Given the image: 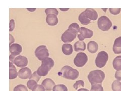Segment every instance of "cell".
I'll use <instances>...</instances> for the list:
<instances>
[{"instance_id":"25","label":"cell","mask_w":121,"mask_h":91,"mask_svg":"<svg viewBox=\"0 0 121 91\" xmlns=\"http://www.w3.org/2000/svg\"><path fill=\"white\" fill-rule=\"evenodd\" d=\"M52 91H68V88L65 85H56L54 86Z\"/></svg>"},{"instance_id":"21","label":"cell","mask_w":121,"mask_h":91,"mask_svg":"<svg viewBox=\"0 0 121 91\" xmlns=\"http://www.w3.org/2000/svg\"><path fill=\"white\" fill-rule=\"evenodd\" d=\"M112 65L113 68L117 70L121 69V56H118L114 58L112 62Z\"/></svg>"},{"instance_id":"41","label":"cell","mask_w":121,"mask_h":91,"mask_svg":"<svg viewBox=\"0 0 121 91\" xmlns=\"http://www.w3.org/2000/svg\"><path fill=\"white\" fill-rule=\"evenodd\" d=\"M60 10L63 11H68V10H69V8H67V9H63V8H60Z\"/></svg>"},{"instance_id":"14","label":"cell","mask_w":121,"mask_h":91,"mask_svg":"<svg viewBox=\"0 0 121 91\" xmlns=\"http://www.w3.org/2000/svg\"><path fill=\"white\" fill-rule=\"evenodd\" d=\"M46 22L48 25L55 26L58 23V18L57 15L53 14L47 15Z\"/></svg>"},{"instance_id":"38","label":"cell","mask_w":121,"mask_h":91,"mask_svg":"<svg viewBox=\"0 0 121 91\" xmlns=\"http://www.w3.org/2000/svg\"><path fill=\"white\" fill-rule=\"evenodd\" d=\"M16 56H15L12 54H10L9 56V60H10V63H12L14 64V60L15 57H16Z\"/></svg>"},{"instance_id":"10","label":"cell","mask_w":121,"mask_h":91,"mask_svg":"<svg viewBox=\"0 0 121 91\" xmlns=\"http://www.w3.org/2000/svg\"><path fill=\"white\" fill-rule=\"evenodd\" d=\"M32 74L31 70L28 67L22 68L19 70L18 73V76L21 79H28L29 78Z\"/></svg>"},{"instance_id":"12","label":"cell","mask_w":121,"mask_h":91,"mask_svg":"<svg viewBox=\"0 0 121 91\" xmlns=\"http://www.w3.org/2000/svg\"><path fill=\"white\" fill-rule=\"evenodd\" d=\"M86 17L90 20H96L98 17V14L96 11L91 8H87L83 11Z\"/></svg>"},{"instance_id":"34","label":"cell","mask_w":121,"mask_h":91,"mask_svg":"<svg viewBox=\"0 0 121 91\" xmlns=\"http://www.w3.org/2000/svg\"><path fill=\"white\" fill-rule=\"evenodd\" d=\"M45 91V90L43 85H38V84L32 90V91Z\"/></svg>"},{"instance_id":"24","label":"cell","mask_w":121,"mask_h":91,"mask_svg":"<svg viewBox=\"0 0 121 91\" xmlns=\"http://www.w3.org/2000/svg\"><path fill=\"white\" fill-rule=\"evenodd\" d=\"M112 89L113 91H121V82L115 80L112 84Z\"/></svg>"},{"instance_id":"39","label":"cell","mask_w":121,"mask_h":91,"mask_svg":"<svg viewBox=\"0 0 121 91\" xmlns=\"http://www.w3.org/2000/svg\"><path fill=\"white\" fill-rule=\"evenodd\" d=\"M89 90L87 89H84V88H82L79 89L77 91H88Z\"/></svg>"},{"instance_id":"40","label":"cell","mask_w":121,"mask_h":91,"mask_svg":"<svg viewBox=\"0 0 121 91\" xmlns=\"http://www.w3.org/2000/svg\"><path fill=\"white\" fill-rule=\"evenodd\" d=\"M27 10L28 11H30V12H33V11H35V10H36V9L35 8H33V9H30V8H27Z\"/></svg>"},{"instance_id":"27","label":"cell","mask_w":121,"mask_h":91,"mask_svg":"<svg viewBox=\"0 0 121 91\" xmlns=\"http://www.w3.org/2000/svg\"><path fill=\"white\" fill-rule=\"evenodd\" d=\"M37 85V82L33 79H29L27 82V88L30 90H32Z\"/></svg>"},{"instance_id":"15","label":"cell","mask_w":121,"mask_h":91,"mask_svg":"<svg viewBox=\"0 0 121 91\" xmlns=\"http://www.w3.org/2000/svg\"><path fill=\"white\" fill-rule=\"evenodd\" d=\"M113 52L115 54H121V36L117 37L113 43Z\"/></svg>"},{"instance_id":"17","label":"cell","mask_w":121,"mask_h":91,"mask_svg":"<svg viewBox=\"0 0 121 91\" xmlns=\"http://www.w3.org/2000/svg\"><path fill=\"white\" fill-rule=\"evenodd\" d=\"M51 69L48 66L42 65L41 64V66H39L37 70V73L39 74L40 77H45L48 75V72L50 71Z\"/></svg>"},{"instance_id":"31","label":"cell","mask_w":121,"mask_h":91,"mask_svg":"<svg viewBox=\"0 0 121 91\" xmlns=\"http://www.w3.org/2000/svg\"><path fill=\"white\" fill-rule=\"evenodd\" d=\"M84 86V82L82 80H79L77 81V82H76L73 85V87L74 88L75 90H77L79 86Z\"/></svg>"},{"instance_id":"33","label":"cell","mask_w":121,"mask_h":91,"mask_svg":"<svg viewBox=\"0 0 121 91\" xmlns=\"http://www.w3.org/2000/svg\"><path fill=\"white\" fill-rule=\"evenodd\" d=\"M121 8H109V11L110 13L114 15H118L121 12Z\"/></svg>"},{"instance_id":"28","label":"cell","mask_w":121,"mask_h":91,"mask_svg":"<svg viewBox=\"0 0 121 91\" xmlns=\"http://www.w3.org/2000/svg\"><path fill=\"white\" fill-rule=\"evenodd\" d=\"M13 91H28V90L25 85H19L15 87Z\"/></svg>"},{"instance_id":"9","label":"cell","mask_w":121,"mask_h":91,"mask_svg":"<svg viewBox=\"0 0 121 91\" xmlns=\"http://www.w3.org/2000/svg\"><path fill=\"white\" fill-rule=\"evenodd\" d=\"M14 64L18 67H25L28 64V59L25 56L18 55L15 57Z\"/></svg>"},{"instance_id":"23","label":"cell","mask_w":121,"mask_h":91,"mask_svg":"<svg viewBox=\"0 0 121 91\" xmlns=\"http://www.w3.org/2000/svg\"><path fill=\"white\" fill-rule=\"evenodd\" d=\"M41 64L48 66L51 69L52 68L54 67L55 65V62H54V60H53L52 58L48 57L42 61V62H41Z\"/></svg>"},{"instance_id":"7","label":"cell","mask_w":121,"mask_h":91,"mask_svg":"<svg viewBox=\"0 0 121 91\" xmlns=\"http://www.w3.org/2000/svg\"><path fill=\"white\" fill-rule=\"evenodd\" d=\"M88 61V57L85 53L79 52L76 55L74 59V63L78 67L84 66Z\"/></svg>"},{"instance_id":"36","label":"cell","mask_w":121,"mask_h":91,"mask_svg":"<svg viewBox=\"0 0 121 91\" xmlns=\"http://www.w3.org/2000/svg\"><path fill=\"white\" fill-rule=\"evenodd\" d=\"M115 78L118 81H121V69L117 70L115 73Z\"/></svg>"},{"instance_id":"32","label":"cell","mask_w":121,"mask_h":91,"mask_svg":"<svg viewBox=\"0 0 121 91\" xmlns=\"http://www.w3.org/2000/svg\"><path fill=\"white\" fill-rule=\"evenodd\" d=\"M68 28L73 29L78 33L79 31V29H80V27H79V24L77 23H72L70 25Z\"/></svg>"},{"instance_id":"42","label":"cell","mask_w":121,"mask_h":91,"mask_svg":"<svg viewBox=\"0 0 121 91\" xmlns=\"http://www.w3.org/2000/svg\"></svg>"},{"instance_id":"16","label":"cell","mask_w":121,"mask_h":91,"mask_svg":"<svg viewBox=\"0 0 121 91\" xmlns=\"http://www.w3.org/2000/svg\"><path fill=\"white\" fill-rule=\"evenodd\" d=\"M86 44L84 41H78L74 45V50L76 52L84 51L86 49Z\"/></svg>"},{"instance_id":"30","label":"cell","mask_w":121,"mask_h":91,"mask_svg":"<svg viewBox=\"0 0 121 91\" xmlns=\"http://www.w3.org/2000/svg\"><path fill=\"white\" fill-rule=\"evenodd\" d=\"M41 77L37 74V71H35L34 73L31 75L30 77H29V79H33V80L35 81L36 82H39V79H40Z\"/></svg>"},{"instance_id":"6","label":"cell","mask_w":121,"mask_h":91,"mask_svg":"<svg viewBox=\"0 0 121 91\" xmlns=\"http://www.w3.org/2000/svg\"><path fill=\"white\" fill-rule=\"evenodd\" d=\"M35 54L36 57L40 61L43 60L50 55L48 49L44 45H41L36 48Z\"/></svg>"},{"instance_id":"20","label":"cell","mask_w":121,"mask_h":91,"mask_svg":"<svg viewBox=\"0 0 121 91\" xmlns=\"http://www.w3.org/2000/svg\"><path fill=\"white\" fill-rule=\"evenodd\" d=\"M18 76L16 68L12 63L9 62V78L13 79L16 78Z\"/></svg>"},{"instance_id":"35","label":"cell","mask_w":121,"mask_h":91,"mask_svg":"<svg viewBox=\"0 0 121 91\" xmlns=\"http://www.w3.org/2000/svg\"><path fill=\"white\" fill-rule=\"evenodd\" d=\"M15 21L12 19H11L10 21V24H9V31L10 32H12L15 28Z\"/></svg>"},{"instance_id":"19","label":"cell","mask_w":121,"mask_h":91,"mask_svg":"<svg viewBox=\"0 0 121 91\" xmlns=\"http://www.w3.org/2000/svg\"><path fill=\"white\" fill-rule=\"evenodd\" d=\"M62 52L66 55H70L73 52L72 45L69 43H65L62 46Z\"/></svg>"},{"instance_id":"5","label":"cell","mask_w":121,"mask_h":91,"mask_svg":"<svg viewBox=\"0 0 121 91\" xmlns=\"http://www.w3.org/2000/svg\"><path fill=\"white\" fill-rule=\"evenodd\" d=\"M108 60V55L107 52L101 51L98 53L95 60L96 65L98 68H103L105 66Z\"/></svg>"},{"instance_id":"1","label":"cell","mask_w":121,"mask_h":91,"mask_svg":"<svg viewBox=\"0 0 121 91\" xmlns=\"http://www.w3.org/2000/svg\"><path fill=\"white\" fill-rule=\"evenodd\" d=\"M79 74V71L77 69L68 65L62 67L58 73L59 76L70 80H75L78 77Z\"/></svg>"},{"instance_id":"2","label":"cell","mask_w":121,"mask_h":91,"mask_svg":"<svg viewBox=\"0 0 121 91\" xmlns=\"http://www.w3.org/2000/svg\"><path fill=\"white\" fill-rule=\"evenodd\" d=\"M87 78L91 85L94 83H101L105 78V73L101 70H92L88 74Z\"/></svg>"},{"instance_id":"26","label":"cell","mask_w":121,"mask_h":91,"mask_svg":"<svg viewBox=\"0 0 121 91\" xmlns=\"http://www.w3.org/2000/svg\"><path fill=\"white\" fill-rule=\"evenodd\" d=\"M91 91H104V88L101 83H94L91 85Z\"/></svg>"},{"instance_id":"4","label":"cell","mask_w":121,"mask_h":91,"mask_svg":"<svg viewBox=\"0 0 121 91\" xmlns=\"http://www.w3.org/2000/svg\"><path fill=\"white\" fill-rule=\"evenodd\" d=\"M98 27L103 31H108L112 26V22L109 19L105 16H102L97 21Z\"/></svg>"},{"instance_id":"3","label":"cell","mask_w":121,"mask_h":91,"mask_svg":"<svg viewBox=\"0 0 121 91\" xmlns=\"http://www.w3.org/2000/svg\"><path fill=\"white\" fill-rule=\"evenodd\" d=\"M77 35L78 32L75 30L68 28L62 34L61 40L64 43H69L76 39Z\"/></svg>"},{"instance_id":"22","label":"cell","mask_w":121,"mask_h":91,"mask_svg":"<svg viewBox=\"0 0 121 91\" xmlns=\"http://www.w3.org/2000/svg\"><path fill=\"white\" fill-rule=\"evenodd\" d=\"M78 19L79 21L83 25H88L91 23V20L86 17L84 12H82L80 15H79Z\"/></svg>"},{"instance_id":"11","label":"cell","mask_w":121,"mask_h":91,"mask_svg":"<svg viewBox=\"0 0 121 91\" xmlns=\"http://www.w3.org/2000/svg\"><path fill=\"white\" fill-rule=\"evenodd\" d=\"M9 51L11 54L15 56H17L19 55L21 53L22 51V48L20 44L16 43L12 44L10 46Z\"/></svg>"},{"instance_id":"18","label":"cell","mask_w":121,"mask_h":91,"mask_svg":"<svg viewBox=\"0 0 121 91\" xmlns=\"http://www.w3.org/2000/svg\"><path fill=\"white\" fill-rule=\"evenodd\" d=\"M98 49V45L95 41H90L87 44V50L92 54L95 53Z\"/></svg>"},{"instance_id":"13","label":"cell","mask_w":121,"mask_h":91,"mask_svg":"<svg viewBox=\"0 0 121 91\" xmlns=\"http://www.w3.org/2000/svg\"><path fill=\"white\" fill-rule=\"evenodd\" d=\"M41 85L43 86L45 91H51L56 84L52 79L48 78L44 79L41 83Z\"/></svg>"},{"instance_id":"29","label":"cell","mask_w":121,"mask_h":91,"mask_svg":"<svg viewBox=\"0 0 121 91\" xmlns=\"http://www.w3.org/2000/svg\"><path fill=\"white\" fill-rule=\"evenodd\" d=\"M45 13L47 15L50 14H55L58 15L59 14V12L55 8H48L45 10Z\"/></svg>"},{"instance_id":"8","label":"cell","mask_w":121,"mask_h":91,"mask_svg":"<svg viewBox=\"0 0 121 91\" xmlns=\"http://www.w3.org/2000/svg\"><path fill=\"white\" fill-rule=\"evenodd\" d=\"M93 35L92 30L87 28L81 27H80L79 31L78 33L77 37L79 41H83L85 39H89Z\"/></svg>"},{"instance_id":"37","label":"cell","mask_w":121,"mask_h":91,"mask_svg":"<svg viewBox=\"0 0 121 91\" xmlns=\"http://www.w3.org/2000/svg\"><path fill=\"white\" fill-rule=\"evenodd\" d=\"M15 41V39H14V36L10 34L9 35V44L10 46L11 45H12V44H13Z\"/></svg>"}]
</instances>
